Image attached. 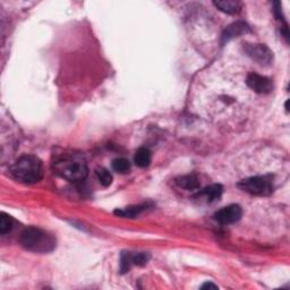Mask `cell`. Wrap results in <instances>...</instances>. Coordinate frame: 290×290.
I'll list each match as a JSON object with an SVG mask.
<instances>
[{"label":"cell","mask_w":290,"mask_h":290,"mask_svg":"<svg viewBox=\"0 0 290 290\" xmlns=\"http://www.w3.org/2000/svg\"><path fill=\"white\" fill-rule=\"evenodd\" d=\"M53 170L64 179L74 181V183L83 181L89 174L84 158L81 154L74 153H66L60 156L53 162Z\"/></svg>","instance_id":"obj_1"},{"label":"cell","mask_w":290,"mask_h":290,"mask_svg":"<svg viewBox=\"0 0 290 290\" xmlns=\"http://www.w3.org/2000/svg\"><path fill=\"white\" fill-rule=\"evenodd\" d=\"M11 173L21 183L35 184L43 177L42 162L34 156H24L13 164Z\"/></svg>","instance_id":"obj_2"},{"label":"cell","mask_w":290,"mask_h":290,"mask_svg":"<svg viewBox=\"0 0 290 290\" xmlns=\"http://www.w3.org/2000/svg\"><path fill=\"white\" fill-rule=\"evenodd\" d=\"M21 244L25 249L34 253H49L56 247V241L51 235L34 227H30L22 232Z\"/></svg>","instance_id":"obj_3"},{"label":"cell","mask_w":290,"mask_h":290,"mask_svg":"<svg viewBox=\"0 0 290 290\" xmlns=\"http://www.w3.org/2000/svg\"><path fill=\"white\" fill-rule=\"evenodd\" d=\"M238 187L256 196H268L273 192V179L270 176H255L242 180Z\"/></svg>","instance_id":"obj_4"},{"label":"cell","mask_w":290,"mask_h":290,"mask_svg":"<svg viewBox=\"0 0 290 290\" xmlns=\"http://www.w3.org/2000/svg\"><path fill=\"white\" fill-rule=\"evenodd\" d=\"M246 84H247L249 89L259 94H269L273 90L271 80L256 73L248 74L247 77H246Z\"/></svg>","instance_id":"obj_5"},{"label":"cell","mask_w":290,"mask_h":290,"mask_svg":"<svg viewBox=\"0 0 290 290\" xmlns=\"http://www.w3.org/2000/svg\"><path fill=\"white\" fill-rule=\"evenodd\" d=\"M242 208L237 204H231L215 212L214 219L221 225H231L237 222L242 218Z\"/></svg>","instance_id":"obj_6"},{"label":"cell","mask_w":290,"mask_h":290,"mask_svg":"<svg viewBox=\"0 0 290 290\" xmlns=\"http://www.w3.org/2000/svg\"><path fill=\"white\" fill-rule=\"evenodd\" d=\"M244 49L253 60L261 65H268L272 62V52L264 45H249L247 43Z\"/></svg>","instance_id":"obj_7"},{"label":"cell","mask_w":290,"mask_h":290,"mask_svg":"<svg viewBox=\"0 0 290 290\" xmlns=\"http://www.w3.org/2000/svg\"><path fill=\"white\" fill-rule=\"evenodd\" d=\"M251 32V29L248 28V25L244 22H236L234 24L229 25L227 29L225 30V32L222 33L221 36V43L225 45L226 42L230 41L231 39L237 38V36L242 34H246V33Z\"/></svg>","instance_id":"obj_8"},{"label":"cell","mask_w":290,"mask_h":290,"mask_svg":"<svg viewBox=\"0 0 290 290\" xmlns=\"http://www.w3.org/2000/svg\"><path fill=\"white\" fill-rule=\"evenodd\" d=\"M176 184L179 187L187 191H195L201 186L200 178H198L197 175H194V174L178 177L176 179Z\"/></svg>","instance_id":"obj_9"},{"label":"cell","mask_w":290,"mask_h":290,"mask_svg":"<svg viewBox=\"0 0 290 290\" xmlns=\"http://www.w3.org/2000/svg\"><path fill=\"white\" fill-rule=\"evenodd\" d=\"M215 7L220 9L221 12L227 13V14H237L241 12L242 4L239 1L235 0H225V1H214L213 2Z\"/></svg>","instance_id":"obj_10"},{"label":"cell","mask_w":290,"mask_h":290,"mask_svg":"<svg viewBox=\"0 0 290 290\" xmlns=\"http://www.w3.org/2000/svg\"><path fill=\"white\" fill-rule=\"evenodd\" d=\"M222 192H224V187L220 184H213L211 186L205 187L203 191L200 192L198 195L203 196L208 202H213L221 196Z\"/></svg>","instance_id":"obj_11"},{"label":"cell","mask_w":290,"mask_h":290,"mask_svg":"<svg viewBox=\"0 0 290 290\" xmlns=\"http://www.w3.org/2000/svg\"><path fill=\"white\" fill-rule=\"evenodd\" d=\"M151 160H152V154L151 151L146 147H141L136 151L134 157V161L136 163L137 167L140 168H146L150 166Z\"/></svg>","instance_id":"obj_12"},{"label":"cell","mask_w":290,"mask_h":290,"mask_svg":"<svg viewBox=\"0 0 290 290\" xmlns=\"http://www.w3.org/2000/svg\"><path fill=\"white\" fill-rule=\"evenodd\" d=\"M149 207V204H141V205H133V207H128L125 209H120V210L114 211V214L120 215L124 218H135L142 212L145 211Z\"/></svg>","instance_id":"obj_13"},{"label":"cell","mask_w":290,"mask_h":290,"mask_svg":"<svg viewBox=\"0 0 290 290\" xmlns=\"http://www.w3.org/2000/svg\"><path fill=\"white\" fill-rule=\"evenodd\" d=\"M96 174L101 185H103L104 187L110 186L111 183H113V175H111L109 170H107L106 168H97Z\"/></svg>","instance_id":"obj_14"},{"label":"cell","mask_w":290,"mask_h":290,"mask_svg":"<svg viewBox=\"0 0 290 290\" xmlns=\"http://www.w3.org/2000/svg\"><path fill=\"white\" fill-rule=\"evenodd\" d=\"M113 168L117 173L125 174L130 169V162L125 158H117L113 161Z\"/></svg>","instance_id":"obj_15"},{"label":"cell","mask_w":290,"mask_h":290,"mask_svg":"<svg viewBox=\"0 0 290 290\" xmlns=\"http://www.w3.org/2000/svg\"><path fill=\"white\" fill-rule=\"evenodd\" d=\"M131 266H134L133 258H131V253L124 252L123 254H121V258H120V272L121 273L128 272L130 270Z\"/></svg>","instance_id":"obj_16"},{"label":"cell","mask_w":290,"mask_h":290,"mask_svg":"<svg viewBox=\"0 0 290 290\" xmlns=\"http://www.w3.org/2000/svg\"><path fill=\"white\" fill-rule=\"evenodd\" d=\"M13 228V220L8 214L1 213L0 215V234L6 235L7 232L12 230Z\"/></svg>","instance_id":"obj_17"},{"label":"cell","mask_w":290,"mask_h":290,"mask_svg":"<svg viewBox=\"0 0 290 290\" xmlns=\"http://www.w3.org/2000/svg\"><path fill=\"white\" fill-rule=\"evenodd\" d=\"M133 258V264L137 266H143L149 262L150 255L147 253H131Z\"/></svg>","instance_id":"obj_18"},{"label":"cell","mask_w":290,"mask_h":290,"mask_svg":"<svg viewBox=\"0 0 290 290\" xmlns=\"http://www.w3.org/2000/svg\"><path fill=\"white\" fill-rule=\"evenodd\" d=\"M201 288L202 289H218V286L213 285L212 282H207V283H204V285L202 286Z\"/></svg>","instance_id":"obj_19"}]
</instances>
